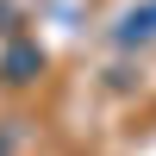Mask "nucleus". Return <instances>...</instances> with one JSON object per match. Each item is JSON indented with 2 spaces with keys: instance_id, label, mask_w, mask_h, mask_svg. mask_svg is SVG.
Instances as JSON below:
<instances>
[{
  "instance_id": "obj_1",
  "label": "nucleus",
  "mask_w": 156,
  "mask_h": 156,
  "mask_svg": "<svg viewBox=\"0 0 156 156\" xmlns=\"http://www.w3.org/2000/svg\"><path fill=\"white\" fill-rule=\"evenodd\" d=\"M25 69H37V56H31V50H12V56H6V81H31Z\"/></svg>"
}]
</instances>
